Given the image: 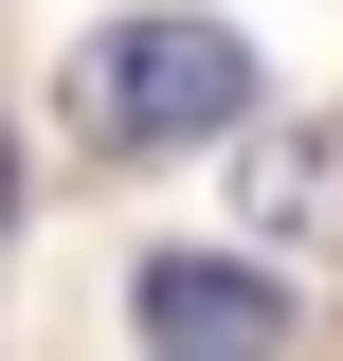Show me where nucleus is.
Instances as JSON below:
<instances>
[{
  "mask_svg": "<svg viewBox=\"0 0 343 361\" xmlns=\"http://www.w3.org/2000/svg\"><path fill=\"white\" fill-rule=\"evenodd\" d=\"M235 109H253V37L235 18H109V37L73 54V127L90 145H235Z\"/></svg>",
  "mask_w": 343,
  "mask_h": 361,
  "instance_id": "obj_1",
  "label": "nucleus"
},
{
  "mask_svg": "<svg viewBox=\"0 0 343 361\" xmlns=\"http://www.w3.org/2000/svg\"><path fill=\"white\" fill-rule=\"evenodd\" d=\"M127 325H145V361H289V289L235 253H145Z\"/></svg>",
  "mask_w": 343,
  "mask_h": 361,
  "instance_id": "obj_2",
  "label": "nucleus"
},
{
  "mask_svg": "<svg viewBox=\"0 0 343 361\" xmlns=\"http://www.w3.org/2000/svg\"><path fill=\"white\" fill-rule=\"evenodd\" d=\"M253 199H271V217H343V163H307V145H253Z\"/></svg>",
  "mask_w": 343,
  "mask_h": 361,
  "instance_id": "obj_3",
  "label": "nucleus"
},
{
  "mask_svg": "<svg viewBox=\"0 0 343 361\" xmlns=\"http://www.w3.org/2000/svg\"><path fill=\"white\" fill-rule=\"evenodd\" d=\"M0 235H18V127H0Z\"/></svg>",
  "mask_w": 343,
  "mask_h": 361,
  "instance_id": "obj_4",
  "label": "nucleus"
}]
</instances>
